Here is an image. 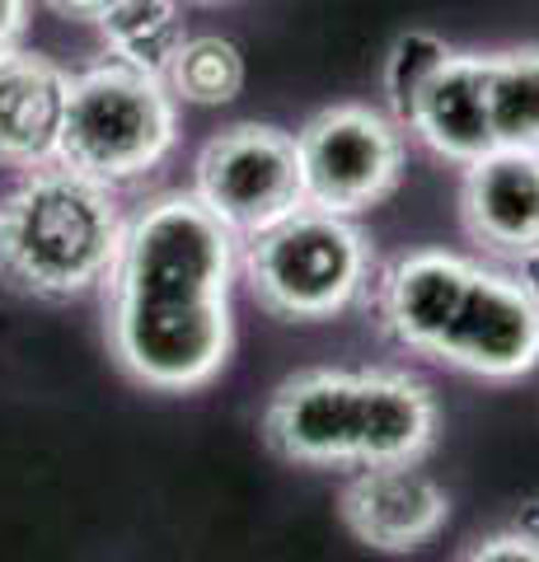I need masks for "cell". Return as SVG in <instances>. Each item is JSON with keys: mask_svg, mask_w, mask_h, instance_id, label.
<instances>
[{"mask_svg": "<svg viewBox=\"0 0 539 562\" xmlns=\"http://www.w3.org/2000/svg\"><path fill=\"white\" fill-rule=\"evenodd\" d=\"M179 140V99L169 85L123 61H99L71 76L57 160L99 183H132L150 173Z\"/></svg>", "mask_w": 539, "mask_h": 562, "instance_id": "obj_5", "label": "cell"}, {"mask_svg": "<svg viewBox=\"0 0 539 562\" xmlns=\"http://www.w3.org/2000/svg\"><path fill=\"white\" fill-rule=\"evenodd\" d=\"M489 117L497 146L539 155V47L489 52Z\"/></svg>", "mask_w": 539, "mask_h": 562, "instance_id": "obj_16", "label": "cell"}, {"mask_svg": "<svg viewBox=\"0 0 539 562\" xmlns=\"http://www.w3.org/2000/svg\"><path fill=\"white\" fill-rule=\"evenodd\" d=\"M165 85L179 103L193 109H221L235 103L245 90V52L221 33H202V38H183V47L173 52V61L165 70Z\"/></svg>", "mask_w": 539, "mask_h": 562, "instance_id": "obj_17", "label": "cell"}, {"mask_svg": "<svg viewBox=\"0 0 539 562\" xmlns=\"http://www.w3.org/2000/svg\"><path fill=\"white\" fill-rule=\"evenodd\" d=\"M24 20H29V0H0V57L20 47Z\"/></svg>", "mask_w": 539, "mask_h": 562, "instance_id": "obj_21", "label": "cell"}, {"mask_svg": "<svg viewBox=\"0 0 539 562\" xmlns=\"http://www.w3.org/2000/svg\"><path fill=\"white\" fill-rule=\"evenodd\" d=\"M94 24H99L109 61H123V66L146 70V76H160V80L173 61V52L188 38L179 0H113Z\"/></svg>", "mask_w": 539, "mask_h": 562, "instance_id": "obj_15", "label": "cell"}, {"mask_svg": "<svg viewBox=\"0 0 539 562\" xmlns=\"http://www.w3.org/2000/svg\"><path fill=\"white\" fill-rule=\"evenodd\" d=\"M431 357L483 380H520L539 366V310L512 272L474 268V281Z\"/></svg>", "mask_w": 539, "mask_h": 562, "instance_id": "obj_9", "label": "cell"}, {"mask_svg": "<svg viewBox=\"0 0 539 562\" xmlns=\"http://www.w3.org/2000/svg\"><path fill=\"white\" fill-rule=\"evenodd\" d=\"M57 14H66V20H85V24H94L103 10L113 5V0H47Z\"/></svg>", "mask_w": 539, "mask_h": 562, "instance_id": "obj_23", "label": "cell"}, {"mask_svg": "<svg viewBox=\"0 0 539 562\" xmlns=\"http://www.w3.org/2000/svg\"><path fill=\"white\" fill-rule=\"evenodd\" d=\"M408 132L450 165H474L497 150L489 117V52H450L417 94Z\"/></svg>", "mask_w": 539, "mask_h": 562, "instance_id": "obj_12", "label": "cell"}, {"mask_svg": "<svg viewBox=\"0 0 539 562\" xmlns=\"http://www.w3.org/2000/svg\"><path fill=\"white\" fill-rule=\"evenodd\" d=\"M507 535H512L516 543H526V549L539 558V497H530V502L516 506L512 520H507Z\"/></svg>", "mask_w": 539, "mask_h": 562, "instance_id": "obj_20", "label": "cell"}, {"mask_svg": "<svg viewBox=\"0 0 539 562\" xmlns=\"http://www.w3.org/2000/svg\"><path fill=\"white\" fill-rule=\"evenodd\" d=\"M263 431L295 464L423 460L437 436V398L404 371H305L272 394Z\"/></svg>", "mask_w": 539, "mask_h": 562, "instance_id": "obj_1", "label": "cell"}, {"mask_svg": "<svg viewBox=\"0 0 539 562\" xmlns=\"http://www.w3.org/2000/svg\"><path fill=\"white\" fill-rule=\"evenodd\" d=\"M235 235L193 192H165L127 221L109 272V310H202L231 301Z\"/></svg>", "mask_w": 539, "mask_h": 562, "instance_id": "obj_3", "label": "cell"}, {"mask_svg": "<svg viewBox=\"0 0 539 562\" xmlns=\"http://www.w3.org/2000/svg\"><path fill=\"white\" fill-rule=\"evenodd\" d=\"M245 281L254 301L282 319H334L371 286V244L352 216L324 206H295L291 216L245 239Z\"/></svg>", "mask_w": 539, "mask_h": 562, "instance_id": "obj_4", "label": "cell"}, {"mask_svg": "<svg viewBox=\"0 0 539 562\" xmlns=\"http://www.w3.org/2000/svg\"><path fill=\"white\" fill-rule=\"evenodd\" d=\"M512 281L530 295V305L539 310V244H535V249H526V254H516V258H512Z\"/></svg>", "mask_w": 539, "mask_h": 562, "instance_id": "obj_22", "label": "cell"}, {"mask_svg": "<svg viewBox=\"0 0 539 562\" xmlns=\"http://www.w3.org/2000/svg\"><path fill=\"white\" fill-rule=\"evenodd\" d=\"M474 268L479 262L446 254V249L404 254L398 262H390L385 277H380V319H385V328L408 351L431 357L446 324L456 319L469 281H474Z\"/></svg>", "mask_w": 539, "mask_h": 562, "instance_id": "obj_13", "label": "cell"}, {"mask_svg": "<svg viewBox=\"0 0 539 562\" xmlns=\"http://www.w3.org/2000/svg\"><path fill=\"white\" fill-rule=\"evenodd\" d=\"M71 76L38 52L0 57V165L38 169L57 160Z\"/></svg>", "mask_w": 539, "mask_h": 562, "instance_id": "obj_14", "label": "cell"}, {"mask_svg": "<svg viewBox=\"0 0 539 562\" xmlns=\"http://www.w3.org/2000/svg\"><path fill=\"white\" fill-rule=\"evenodd\" d=\"M460 221L474 244L493 254H526L539 244V155L497 146L464 165Z\"/></svg>", "mask_w": 539, "mask_h": 562, "instance_id": "obj_11", "label": "cell"}, {"mask_svg": "<svg viewBox=\"0 0 539 562\" xmlns=\"http://www.w3.org/2000/svg\"><path fill=\"white\" fill-rule=\"evenodd\" d=\"M231 301L202 310H109L117 361L150 390L183 394L216 380L231 361Z\"/></svg>", "mask_w": 539, "mask_h": 562, "instance_id": "obj_8", "label": "cell"}, {"mask_svg": "<svg viewBox=\"0 0 539 562\" xmlns=\"http://www.w3.org/2000/svg\"><path fill=\"white\" fill-rule=\"evenodd\" d=\"M450 52H456V47H450L441 33H431V29H404L390 43L385 76H380V85H385V103H390V113H394L398 127H408L417 94H423V85L441 70V61L450 57Z\"/></svg>", "mask_w": 539, "mask_h": 562, "instance_id": "obj_18", "label": "cell"}, {"mask_svg": "<svg viewBox=\"0 0 539 562\" xmlns=\"http://www.w3.org/2000/svg\"><path fill=\"white\" fill-rule=\"evenodd\" d=\"M123 231L109 183L61 160L38 165L0 198V277L43 301H71L109 281Z\"/></svg>", "mask_w": 539, "mask_h": 562, "instance_id": "obj_2", "label": "cell"}, {"mask_svg": "<svg viewBox=\"0 0 539 562\" xmlns=\"http://www.w3.org/2000/svg\"><path fill=\"white\" fill-rule=\"evenodd\" d=\"M193 198L235 239H254L268 225L305 206L295 136L268 127V122H235L212 136L193 169Z\"/></svg>", "mask_w": 539, "mask_h": 562, "instance_id": "obj_7", "label": "cell"}, {"mask_svg": "<svg viewBox=\"0 0 539 562\" xmlns=\"http://www.w3.org/2000/svg\"><path fill=\"white\" fill-rule=\"evenodd\" d=\"M450 516L446 492L417 460L361 464V473L343 487V520L361 543L380 553H413L441 535Z\"/></svg>", "mask_w": 539, "mask_h": 562, "instance_id": "obj_10", "label": "cell"}, {"mask_svg": "<svg viewBox=\"0 0 539 562\" xmlns=\"http://www.w3.org/2000/svg\"><path fill=\"white\" fill-rule=\"evenodd\" d=\"M460 562H539V558L526 549V543H516L507 530H502L493 539H479Z\"/></svg>", "mask_w": 539, "mask_h": 562, "instance_id": "obj_19", "label": "cell"}, {"mask_svg": "<svg viewBox=\"0 0 539 562\" xmlns=\"http://www.w3.org/2000/svg\"><path fill=\"white\" fill-rule=\"evenodd\" d=\"M295 160L310 206L357 216L404 179V127L367 103H334L295 132Z\"/></svg>", "mask_w": 539, "mask_h": 562, "instance_id": "obj_6", "label": "cell"}]
</instances>
